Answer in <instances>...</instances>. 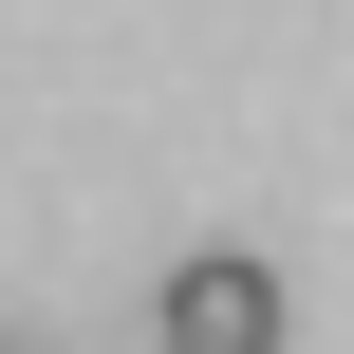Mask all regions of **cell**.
<instances>
[{"label": "cell", "instance_id": "1", "mask_svg": "<svg viewBox=\"0 0 354 354\" xmlns=\"http://www.w3.org/2000/svg\"><path fill=\"white\" fill-rule=\"evenodd\" d=\"M149 354H280V261H243V243L168 261V299H149Z\"/></svg>", "mask_w": 354, "mask_h": 354}]
</instances>
